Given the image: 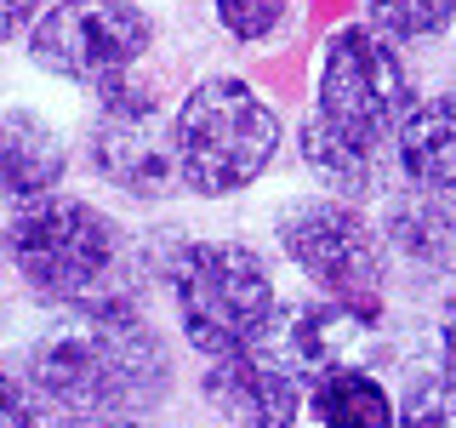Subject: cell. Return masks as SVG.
<instances>
[{"mask_svg":"<svg viewBox=\"0 0 456 428\" xmlns=\"http://www.w3.org/2000/svg\"><path fill=\"white\" fill-rule=\"evenodd\" d=\"M18 371L52 423H142L177 394V349L126 285L57 309Z\"/></svg>","mask_w":456,"mask_h":428,"instance_id":"obj_1","label":"cell"},{"mask_svg":"<svg viewBox=\"0 0 456 428\" xmlns=\"http://www.w3.org/2000/svg\"><path fill=\"white\" fill-rule=\"evenodd\" d=\"M160 292L171 303L177 342L194 360L263 342L280 320V280L268 251L246 235H183L160 263Z\"/></svg>","mask_w":456,"mask_h":428,"instance_id":"obj_2","label":"cell"},{"mask_svg":"<svg viewBox=\"0 0 456 428\" xmlns=\"http://www.w3.org/2000/svg\"><path fill=\"white\" fill-rule=\"evenodd\" d=\"M120 218L75 189H46L0 218V263L46 309H75L120 285L126 275Z\"/></svg>","mask_w":456,"mask_h":428,"instance_id":"obj_3","label":"cell"},{"mask_svg":"<svg viewBox=\"0 0 456 428\" xmlns=\"http://www.w3.org/2000/svg\"><path fill=\"white\" fill-rule=\"evenodd\" d=\"M171 149L189 200L223 206L251 194L285 149V120L240 69H211L171 103Z\"/></svg>","mask_w":456,"mask_h":428,"instance_id":"obj_4","label":"cell"},{"mask_svg":"<svg viewBox=\"0 0 456 428\" xmlns=\"http://www.w3.org/2000/svg\"><path fill=\"white\" fill-rule=\"evenodd\" d=\"M154 46H160V18L142 0H52L23 35L28 69L86 97L137 75Z\"/></svg>","mask_w":456,"mask_h":428,"instance_id":"obj_5","label":"cell"},{"mask_svg":"<svg viewBox=\"0 0 456 428\" xmlns=\"http://www.w3.org/2000/svg\"><path fill=\"white\" fill-rule=\"evenodd\" d=\"M268 235H274L280 257L314 292L354 297V303H382V292H388L394 257L382 246L377 218H370L360 200H342V194H325V189L280 200Z\"/></svg>","mask_w":456,"mask_h":428,"instance_id":"obj_6","label":"cell"},{"mask_svg":"<svg viewBox=\"0 0 456 428\" xmlns=\"http://www.w3.org/2000/svg\"><path fill=\"white\" fill-rule=\"evenodd\" d=\"M80 160L126 206H171L183 194L171 114L160 109V92L142 86L137 75L97 92V109L80 132Z\"/></svg>","mask_w":456,"mask_h":428,"instance_id":"obj_7","label":"cell"},{"mask_svg":"<svg viewBox=\"0 0 456 428\" xmlns=\"http://www.w3.org/2000/svg\"><path fill=\"white\" fill-rule=\"evenodd\" d=\"M411 103H417V86L388 35H377L365 18L331 29L314 63V114L331 132L388 154Z\"/></svg>","mask_w":456,"mask_h":428,"instance_id":"obj_8","label":"cell"},{"mask_svg":"<svg viewBox=\"0 0 456 428\" xmlns=\"http://www.w3.org/2000/svg\"><path fill=\"white\" fill-rule=\"evenodd\" d=\"M194 389L211 417L234 428H291L303 423V399H308V383L280 360V349L268 337L200 360Z\"/></svg>","mask_w":456,"mask_h":428,"instance_id":"obj_9","label":"cell"},{"mask_svg":"<svg viewBox=\"0 0 456 428\" xmlns=\"http://www.w3.org/2000/svg\"><path fill=\"white\" fill-rule=\"evenodd\" d=\"M268 342L303 383L331 366H370L382 349V303H354V297L325 292L308 303H280Z\"/></svg>","mask_w":456,"mask_h":428,"instance_id":"obj_10","label":"cell"},{"mask_svg":"<svg viewBox=\"0 0 456 428\" xmlns=\"http://www.w3.org/2000/svg\"><path fill=\"white\" fill-rule=\"evenodd\" d=\"M69 166L75 149L57 114L40 103H0V218L46 189H63Z\"/></svg>","mask_w":456,"mask_h":428,"instance_id":"obj_11","label":"cell"},{"mask_svg":"<svg viewBox=\"0 0 456 428\" xmlns=\"http://www.w3.org/2000/svg\"><path fill=\"white\" fill-rule=\"evenodd\" d=\"M377 228L394 263L417 268V275H456V194L405 183V189L382 194Z\"/></svg>","mask_w":456,"mask_h":428,"instance_id":"obj_12","label":"cell"},{"mask_svg":"<svg viewBox=\"0 0 456 428\" xmlns=\"http://www.w3.org/2000/svg\"><path fill=\"white\" fill-rule=\"evenodd\" d=\"M388 154H394V171L405 183L456 194V92L417 97L405 109V120H399Z\"/></svg>","mask_w":456,"mask_h":428,"instance_id":"obj_13","label":"cell"},{"mask_svg":"<svg viewBox=\"0 0 456 428\" xmlns=\"http://www.w3.org/2000/svg\"><path fill=\"white\" fill-rule=\"evenodd\" d=\"M297 160L314 177V189L342 194V200H377L382 194V149H365V143L331 132L320 114L308 109V120L297 126Z\"/></svg>","mask_w":456,"mask_h":428,"instance_id":"obj_14","label":"cell"},{"mask_svg":"<svg viewBox=\"0 0 456 428\" xmlns=\"http://www.w3.org/2000/svg\"><path fill=\"white\" fill-rule=\"evenodd\" d=\"M303 423L320 428H394V394L370 366H331L320 377H308L303 399Z\"/></svg>","mask_w":456,"mask_h":428,"instance_id":"obj_15","label":"cell"},{"mask_svg":"<svg viewBox=\"0 0 456 428\" xmlns=\"http://www.w3.org/2000/svg\"><path fill=\"white\" fill-rule=\"evenodd\" d=\"M365 23L394 46H428L456 29V0H360Z\"/></svg>","mask_w":456,"mask_h":428,"instance_id":"obj_16","label":"cell"},{"mask_svg":"<svg viewBox=\"0 0 456 428\" xmlns=\"http://www.w3.org/2000/svg\"><path fill=\"white\" fill-rule=\"evenodd\" d=\"M291 18H297V0H211L217 35L240 52L274 46L285 29H291Z\"/></svg>","mask_w":456,"mask_h":428,"instance_id":"obj_17","label":"cell"},{"mask_svg":"<svg viewBox=\"0 0 456 428\" xmlns=\"http://www.w3.org/2000/svg\"><path fill=\"white\" fill-rule=\"evenodd\" d=\"M394 411H399L405 428H456V377L445 366L417 371V377L394 394Z\"/></svg>","mask_w":456,"mask_h":428,"instance_id":"obj_18","label":"cell"},{"mask_svg":"<svg viewBox=\"0 0 456 428\" xmlns=\"http://www.w3.org/2000/svg\"><path fill=\"white\" fill-rule=\"evenodd\" d=\"M35 423H52V411L35 399V389L23 383V371L0 366V428H35Z\"/></svg>","mask_w":456,"mask_h":428,"instance_id":"obj_19","label":"cell"},{"mask_svg":"<svg viewBox=\"0 0 456 428\" xmlns=\"http://www.w3.org/2000/svg\"><path fill=\"white\" fill-rule=\"evenodd\" d=\"M46 6H52V0H0V52H6V46H23V35L35 29V18Z\"/></svg>","mask_w":456,"mask_h":428,"instance_id":"obj_20","label":"cell"},{"mask_svg":"<svg viewBox=\"0 0 456 428\" xmlns=\"http://www.w3.org/2000/svg\"><path fill=\"white\" fill-rule=\"evenodd\" d=\"M439 366L456 377V297H451V309H445V320H439Z\"/></svg>","mask_w":456,"mask_h":428,"instance_id":"obj_21","label":"cell"}]
</instances>
